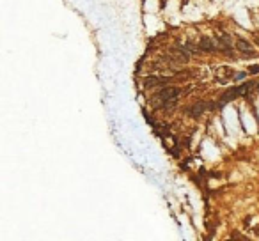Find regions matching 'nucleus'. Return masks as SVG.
I'll list each match as a JSON object with an SVG mask.
<instances>
[{
	"label": "nucleus",
	"mask_w": 259,
	"mask_h": 241,
	"mask_svg": "<svg viewBox=\"0 0 259 241\" xmlns=\"http://www.w3.org/2000/svg\"><path fill=\"white\" fill-rule=\"evenodd\" d=\"M218 45L222 46V50L224 52H229V53H232V45H231V39H229V36H220L218 37Z\"/></svg>",
	"instance_id": "6"
},
{
	"label": "nucleus",
	"mask_w": 259,
	"mask_h": 241,
	"mask_svg": "<svg viewBox=\"0 0 259 241\" xmlns=\"http://www.w3.org/2000/svg\"><path fill=\"white\" fill-rule=\"evenodd\" d=\"M236 50L238 52H242L243 55H254V48H252V45L249 41H245V39H236Z\"/></svg>",
	"instance_id": "2"
},
{
	"label": "nucleus",
	"mask_w": 259,
	"mask_h": 241,
	"mask_svg": "<svg viewBox=\"0 0 259 241\" xmlns=\"http://www.w3.org/2000/svg\"><path fill=\"white\" fill-rule=\"evenodd\" d=\"M169 78H158V76H149L144 80V85L146 87H153V85H162V83H167Z\"/></svg>",
	"instance_id": "7"
},
{
	"label": "nucleus",
	"mask_w": 259,
	"mask_h": 241,
	"mask_svg": "<svg viewBox=\"0 0 259 241\" xmlns=\"http://www.w3.org/2000/svg\"><path fill=\"white\" fill-rule=\"evenodd\" d=\"M199 48H201V52H217V45L209 37H202L199 41Z\"/></svg>",
	"instance_id": "5"
},
{
	"label": "nucleus",
	"mask_w": 259,
	"mask_h": 241,
	"mask_svg": "<svg viewBox=\"0 0 259 241\" xmlns=\"http://www.w3.org/2000/svg\"><path fill=\"white\" fill-rule=\"evenodd\" d=\"M206 108H209V105H206V103H195V105H193V106H190L188 108V115H192V117H199V115H202L204 114V110H206Z\"/></svg>",
	"instance_id": "4"
},
{
	"label": "nucleus",
	"mask_w": 259,
	"mask_h": 241,
	"mask_svg": "<svg viewBox=\"0 0 259 241\" xmlns=\"http://www.w3.org/2000/svg\"><path fill=\"white\" fill-rule=\"evenodd\" d=\"M243 78H245V73H243V71H240V73L234 75V80H243Z\"/></svg>",
	"instance_id": "10"
},
{
	"label": "nucleus",
	"mask_w": 259,
	"mask_h": 241,
	"mask_svg": "<svg viewBox=\"0 0 259 241\" xmlns=\"http://www.w3.org/2000/svg\"><path fill=\"white\" fill-rule=\"evenodd\" d=\"M181 94V89H178V87H163V89L158 91L156 98L160 101H165V99H178V96Z\"/></svg>",
	"instance_id": "1"
},
{
	"label": "nucleus",
	"mask_w": 259,
	"mask_h": 241,
	"mask_svg": "<svg viewBox=\"0 0 259 241\" xmlns=\"http://www.w3.org/2000/svg\"><path fill=\"white\" fill-rule=\"evenodd\" d=\"M257 43H259V39H257Z\"/></svg>",
	"instance_id": "11"
},
{
	"label": "nucleus",
	"mask_w": 259,
	"mask_h": 241,
	"mask_svg": "<svg viewBox=\"0 0 259 241\" xmlns=\"http://www.w3.org/2000/svg\"><path fill=\"white\" fill-rule=\"evenodd\" d=\"M176 105H178V101L176 99H165V101H162V108L163 110H172V108H176Z\"/></svg>",
	"instance_id": "8"
},
{
	"label": "nucleus",
	"mask_w": 259,
	"mask_h": 241,
	"mask_svg": "<svg viewBox=\"0 0 259 241\" xmlns=\"http://www.w3.org/2000/svg\"><path fill=\"white\" fill-rule=\"evenodd\" d=\"M217 80L220 83H227L229 80H234V71L229 69V68H220L218 73H217Z\"/></svg>",
	"instance_id": "3"
},
{
	"label": "nucleus",
	"mask_w": 259,
	"mask_h": 241,
	"mask_svg": "<svg viewBox=\"0 0 259 241\" xmlns=\"http://www.w3.org/2000/svg\"><path fill=\"white\" fill-rule=\"evenodd\" d=\"M252 75H257L259 73V66H250V69H249Z\"/></svg>",
	"instance_id": "9"
}]
</instances>
